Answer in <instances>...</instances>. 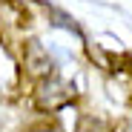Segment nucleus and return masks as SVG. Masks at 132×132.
Returning a JSON list of instances; mask_svg holds the SVG:
<instances>
[{
    "label": "nucleus",
    "instance_id": "obj_1",
    "mask_svg": "<svg viewBox=\"0 0 132 132\" xmlns=\"http://www.w3.org/2000/svg\"><path fill=\"white\" fill-rule=\"evenodd\" d=\"M69 98H72V89L60 78H52V75L37 89V106L40 109H60L63 103H69Z\"/></svg>",
    "mask_w": 132,
    "mask_h": 132
},
{
    "label": "nucleus",
    "instance_id": "obj_2",
    "mask_svg": "<svg viewBox=\"0 0 132 132\" xmlns=\"http://www.w3.org/2000/svg\"><path fill=\"white\" fill-rule=\"evenodd\" d=\"M23 66H26L29 75L49 78V72H52V57L46 55V49H43L37 40H26V46H23Z\"/></svg>",
    "mask_w": 132,
    "mask_h": 132
},
{
    "label": "nucleus",
    "instance_id": "obj_3",
    "mask_svg": "<svg viewBox=\"0 0 132 132\" xmlns=\"http://www.w3.org/2000/svg\"><path fill=\"white\" fill-rule=\"evenodd\" d=\"M49 17H52V26H55V29H66V32H72L75 37L83 40V32H80V26L75 23V17H72V14H66V12L55 9V6H49Z\"/></svg>",
    "mask_w": 132,
    "mask_h": 132
},
{
    "label": "nucleus",
    "instance_id": "obj_4",
    "mask_svg": "<svg viewBox=\"0 0 132 132\" xmlns=\"http://www.w3.org/2000/svg\"><path fill=\"white\" fill-rule=\"evenodd\" d=\"M83 132H106V129H103L98 121H86V123H83Z\"/></svg>",
    "mask_w": 132,
    "mask_h": 132
},
{
    "label": "nucleus",
    "instance_id": "obj_5",
    "mask_svg": "<svg viewBox=\"0 0 132 132\" xmlns=\"http://www.w3.org/2000/svg\"><path fill=\"white\" fill-rule=\"evenodd\" d=\"M29 132H63L60 126H35V129H29Z\"/></svg>",
    "mask_w": 132,
    "mask_h": 132
}]
</instances>
